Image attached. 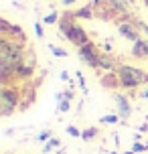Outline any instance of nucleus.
Wrapping results in <instances>:
<instances>
[{
    "mask_svg": "<svg viewBox=\"0 0 148 154\" xmlns=\"http://www.w3.org/2000/svg\"><path fill=\"white\" fill-rule=\"evenodd\" d=\"M118 77H120V83L124 89H136L140 85H148V73H144L138 67H132V65H120L118 67Z\"/></svg>",
    "mask_w": 148,
    "mask_h": 154,
    "instance_id": "obj_1",
    "label": "nucleus"
},
{
    "mask_svg": "<svg viewBox=\"0 0 148 154\" xmlns=\"http://www.w3.org/2000/svg\"><path fill=\"white\" fill-rule=\"evenodd\" d=\"M20 97H23V89L16 85H8L0 89V112L2 118H8L10 114H14L16 108H20Z\"/></svg>",
    "mask_w": 148,
    "mask_h": 154,
    "instance_id": "obj_2",
    "label": "nucleus"
},
{
    "mask_svg": "<svg viewBox=\"0 0 148 154\" xmlns=\"http://www.w3.org/2000/svg\"><path fill=\"white\" fill-rule=\"evenodd\" d=\"M35 69H37V55H35L32 49H26L23 61H20V67L16 69V77L20 81H29L35 75Z\"/></svg>",
    "mask_w": 148,
    "mask_h": 154,
    "instance_id": "obj_3",
    "label": "nucleus"
},
{
    "mask_svg": "<svg viewBox=\"0 0 148 154\" xmlns=\"http://www.w3.org/2000/svg\"><path fill=\"white\" fill-rule=\"evenodd\" d=\"M77 57L81 59V63H85L87 67H91V69H100V53H97V49L95 45L89 41L85 45L77 47Z\"/></svg>",
    "mask_w": 148,
    "mask_h": 154,
    "instance_id": "obj_4",
    "label": "nucleus"
},
{
    "mask_svg": "<svg viewBox=\"0 0 148 154\" xmlns=\"http://www.w3.org/2000/svg\"><path fill=\"white\" fill-rule=\"evenodd\" d=\"M118 32L122 35L124 38L128 41H140V32H138V24L136 23H130V20H122V23H118Z\"/></svg>",
    "mask_w": 148,
    "mask_h": 154,
    "instance_id": "obj_5",
    "label": "nucleus"
},
{
    "mask_svg": "<svg viewBox=\"0 0 148 154\" xmlns=\"http://www.w3.org/2000/svg\"><path fill=\"white\" fill-rule=\"evenodd\" d=\"M67 41L69 43H73L75 47H81V45H85V43H89V37H87V31L83 29V26H79V24H75L73 29L69 31V35H67Z\"/></svg>",
    "mask_w": 148,
    "mask_h": 154,
    "instance_id": "obj_6",
    "label": "nucleus"
},
{
    "mask_svg": "<svg viewBox=\"0 0 148 154\" xmlns=\"http://www.w3.org/2000/svg\"><path fill=\"white\" fill-rule=\"evenodd\" d=\"M114 100H116V106H118V116L122 118V122H126L128 118H130V114H132V106H130V100L126 97V95H122V93H114Z\"/></svg>",
    "mask_w": 148,
    "mask_h": 154,
    "instance_id": "obj_7",
    "label": "nucleus"
},
{
    "mask_svg": "<svg viewBox=\"0 0 148 154\" xmlns=\"http://www.w3.org/2000/svg\"><path fill=\"white\" fill-rule=\"evenodd\" d=\"M59 31H61V37H67L69 35V31L75 26V14L73 12H65V14H61V18H59Z\"/></svg>",
    "mask_w": 148,
    "mask_h": 154,
    "instance_id": "obj_8",
    "label": "nucleus"
},
{
    "mask_svg": "<svg viewBox=\"0 0 148 154\" xmlns=\"http://www.w3.org/2000/svg\"><path fill=\"white\" fill-rule=\"evenodd\" d=\"M101 85L106 87V89H120L122 83H120V77H118V71H108L106 75L101 77Z\"/></svg>",
    "mask_w": 148,
    "mask_h": 154,
    "instance_id": "obj_9",
    "label": "nucleus"
},
{
    "mask_svg": "<svg viewBox=\"0 0 148 154\" xmlns=\"http://www.w3.org/2000/svg\"><path fill=\"white\" fill-rule=\"evenodd\" d=\"M132 57H136V59H148V41L146 38H140V41L134 43Z\"/></svg>",
    "mask_w": 148,
    "mask_h": 154,
    "instance_id": "obj_10",
    "label": "nucleus"
},
{
    "mask_svg": "<svg viewBox=\"0 0 148 154\" xmlns=\"http://www.w3.org/2000/svg\"><path fill=\"white\" fill-rule=\"evenodd\" d=\"M118 63L112 55H106V53H100V69L103 71H116Z\"/></svg>",
    "mask_w": 148,
    "mask_h": 154,
    "instance_id": "obj_11",
    "label": "nucleus"
},
{
    "mask_svg": "<svg viewBox=\"0 0 148 154\" xmlns=\"http://www.w3.org/2000/svg\"><path fill=\"white\" fill-rule=\"evenodd\" d=\"M8 38H12V41H18V43H26V37H24L23 29H20L18 24H12V31H10Z\"/></svg>",
    "mask_w": 148,
    "mask_h": 154,
    "instance_id": "obj_12",
    "label": "nucleus"
},
{
    "mask_svg": "<svg viewBox=\"0 0 148 154\" xmlns=\"http://www.w3.org/2000/svg\"><path fill=\"white\" fill-rule=\"evenodd\" d=\"M75 14V18H94V8H91V4L89 6H83V8H79V10H75L73 12Z\"/></svg>",
    "mask_w": 148,
    "mask_h": 154,
    "instance_id": "obj_13",
    "label": "nucleus"
},
{
    "mask_svg": "<svg viewBox=\"0 0 148 154\" xmlns=\"http://www.w3.org/2000/svg\"><path fill=\"white\" fill-rule=\"evenodd\" d=\"M97 134H100V130H97L95 126H91V128H87V130L81 132V140H85V142H91V140H94Z\"/></svg>",
    "mask_w": 148,
    "mask_h": 154,
    "instance_id": "obj_14",
    "label": "nucleus"
},
{
    "mask_svg": "<svg viewBox=\"0 0 148 154\" xmlns=\"http://www.w3.org/2000/svg\"><path fill=\"white\" fill-rule=\"evenodd\" d=\"M122 120L118 114H108V116H101L100 118V124H108V126H114V124H118Z\"/></svg>",
    "mask_w": 148,
    "mask_h": 154,
    "instance_id": "obj_15",
    "label": "nucleus"
},
{
    "mask_svg": "<svg viewBox=\"0 0 148 154\" xmlns=\"http://www.w3.org/2000/svg\"><path fill=\"white\" fill-rule=\"evenodd\" d=\"M61 146V142H59V138H51L45 142V146H43V152H51V150H55V148Z\"/></svg>",
    "mask_w": 148,
    "mask_h": 154,
    "instance_id": "obj_16",
    "label": "nucleus"
},
{
    "mask_svg": "<svg viewBox=\"0 0 148 154\" xmlns=\"http://www.w3.org/2000/svg\"><path fill=\"white\" fill-rule=\"evenodd\" d=\"M130 150H134V152L138 154V152H146L148 150V142L144 144V142H134L132 146H130Z\"/></svg>",
    "mask_w": 148,
    "mask_h": 154,
    "instance_id": "obj_17",
    "label": "nucleus"
},
{
    "mask_svg": "<svg viewBox=\"0 0 148 154\" xmlns=\"http://www.w3.org/2000/svg\"><path fill=\"white\" fill-rule=\"evenodd\" d=\"M49 51H51L55 57H67V55H69L65 49H59V47H55V45H49Z\"/></svg>",
    "mask_w": 148,
    "mask_h": 154,
    "instance_id": "obj_18",
    "label": "nucleus"
},
{
    "mask_svg": "<svg viewBox=\"0 0 148 154\" xmlns=\"http://www.w3.org/2000/svg\"><path fill=\"white\" fill-rule=\"evenodd\" d=\"M59 18H61V16H57V12H51V14H47L43 18V23L45 24H55V23H59Z\"/></svg>",
    "mask_w": 148,
    "mask_h": 154,
    "instance_id": "obj_19",
    "label": "nucleus"
},
{
    "mask_svg": "<svg viewBox=\"0 0 148 154\" xmlns=\"http://www.w3.org/2000/svg\"><path fill=\"white\" fill-rule=\"evenodd\" d=\"M75 77H77V85H79V87H81V91H83V93H87V85H85V77L81 75V71H77V73H75Z\"/></svg>",
    "mask_w": 148,
    "mask_h": 154,
    "instance_id": "obj_20",
    "label": "nucleus"
},
{
    "mask_svg": "<svg viewBox=\"0 0 148 154\" xmlns=\"http://www.w3.org/2000/svg\"><path fill=\"white\" fill-rule=\"evenodd\" d=\"M51 138H53V132L49 130V128H47V130H43L39 136H37V140H39V142H47V140H51Z\"/></svg>",
    "mask_w": 148,
    "mask_h": 154,
    "instance_id": "obj_21",
    "label": "nucleus"
},
{
    "mask_svg": "<svg viewBox=\"0 0 148 154\" xmlns=\"http://www.w3.org/2000/svg\"><path fill=\"white\" fill-rule=\"evenodd\" d=\"M57 112H59V114H65V112H69V100H61V101H59V106H57Z\"/></svg>",
    "mask_w": 148,
    "mask_h": 154,
    "instance_id": "obj_22",
    "label": "nucleus"
},
{
    "mask_svg": "<svg viewBox=\"0 0 148 154\" xmlns=\"http://www.w3.org/2000/svg\"><path fill=\"white\" fill-rule=\"evenodd\" d=\"M65 130H67V134H69V136H73V138H81V130H77L75 126H67Z\"/></svg>",
    "mask_w": 148,
    "mask_h": 154,
    "instance_id": "obj_23",
    "label": "nucleus"
},
{
    "mask_svg": "<svg viewBox=\"0 0 148 154\" xmlns=\"http://www.w3.org/2000/svg\"><path fill=\"white\" fill-rule=\"evenodd\" d=\"M35 35H37V38L45 37V31H43V24L41 23H35Z\"/></svg>",
    "mask_w": 148,
    "mask_h": 154,
    "instance_id": "obj_24",
    "label": "nucleus"
},
{
    "mask_svg": "<svg viewBox=\"0 0 148 154\" xmlns=\"http://www.w3.org/2000/svg\"><path fill=\"white\" fill-rule=\"evenodd\" d=\"M136 24H138V29H142V31L146 32V37H148V24H144L142 20H136Z\"/></svg>",
    "mask_w": 148,
    "mask_h": 154,
    "instance_id": "obj_25",
    "label": "nucleus"
},
{
    "mask_svg": "<svg viewBox=\"0 0 148 154\" xmlns=\"http://www.w3.org/2000/svg\"><path fill=\"white\" fill-rule=\"evenodd\" d=\"M61 81L63 83H69L71 79H69V73H67V71H61Z\"/></svg>",
    "mask_w": 148,
    "mask_h": 154,
    "instance_id": "obj_26",
    "label": "nucleus"
},
{
    "mask_svg": "<svg viewBox=\"0 0 148 154\" xmlns=\"http://www.w3.org/2000/svg\"><path fill=\"white\" fill-rule=\"evenodd\" d=\"M77 0H61V4L63 6H71V4H75Z\"/></svg>",
    "mask_w": 148,
    "mask_h": 154,
    "instance_id": "obj_27",
    "label": "nucleus"
},
{
    "mask_svg": "<svg viewBox=\"0 0 148 154\" xmlns=\"http://www.w3.org/2000/svg\"><path fill=\"white\" fill-rule=\"evenodd\" d=\"M138 130H140V134H144V132H148V124H142V126H138Z\"/></svg>",
    "mask_w": 148,
    "mask_h": 154,
    "instance_id": "obj_28",
    "label": "nucleus"
},
{
    "mask_svg": "<svg viewBox=\"0 0 148 154\" xmlns=\"http://www.w3.org/2000/svg\"><path fill=\"white\" fill-rule=\"evenodd\" d=\"M140 97H144V100H148V87H144V89H142Z\"/></svg>",
    "mask_w": 148,
    "mask_h": 154,
    "instance_id": "obj_29",
    "label": "nucleus"
},
{
    "mask_svg": "<svg viewBox=\"0 0 148 154\" xmlns=\"http://www.w3.org/2000/svg\"><path fill=\"white\" fill-rule=\"evenodd\" d=\"M124 154H136V152H134V150H128V152H124Z\"/></svg>",
    "mask_w": 148,
    "mask_h": 154,
    "instance_id": "obj_30",
    "label": "nucleus"
},
{
    "mask_svg": "<svg viewBox=\"0 0 148 154\" xmlns=\"http://www.w3.org/2000/svg\"><path fill=\"white\" fill-rule=\"evenodd\" d=\"M124 2H130V4H132V2H134V0H124Z\"/></svg>",
    "mask_w": 148,
    "mask_h": 154,
    "instance_id": "obj_31",
    "label": "nucleus"
},
{
    "mask_svg": "<svg viewBox=\"0 0 148 154\" xmlns=\"http://www.w3.org/2000/svg\"><path fill=\"white\" fill-rule=\"evenodd\" d=\"M144 4H146V8H148V0H144Z\"/></svg>",
    "mask_w": 148,
    "mask_h": 154,
    "instance_id": "obj_32",
    "label": "nucleus"
},
{
    "mask_svg": "<svg viewBox=\"0 0 148 154\" xmlns=\"http://www.w3.org/2000/svg\"><path fill=\"white\" fill-rule=\"evenodd\" d=\"M109 154H120V152H114V150H112V152H109Z\"/></svg>",
    "mask_w": 148,
    "mask_h": 154,
    "instance_id": "obj_33",
    "label": "nucleus"
},
{
    "mask_svg": "<svg viewBox=\"0 0 148 154\" xmlns=\"http://www.w3.org/2000/svg\"><path fill=\"white\" fill-rule=\"evenodd\" d=\"M146 61H148V59H146Z\"/></svg>",
    "mask_w": 148,
    "mask_h": 154,
    "instance_id": "obj_34",
    "label": "nucleus"
}]
</instances>
